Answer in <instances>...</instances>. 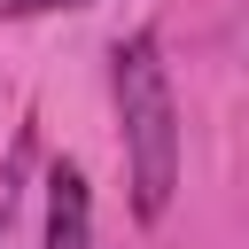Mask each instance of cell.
<instances>
[{
    "label": "cell",
    "instance_id": "6da1fadb",
    "mask_svg": "<svg viewBox=\"0 0 249 249\" xmlns=\"http://www.w3.org/2000/svg\"><path fill=\"white\" fill-rule=\"evenodd\" d=\"M109 86H117V132H124V163H132V210L156 226L179 195V109H171V78H163V47L156 31L117 39L109 54Z\"/></svg>",
    "mask_w": 249,
    "mask_h": 249
},
{
    "label": "cell",
    "instance_id": "7a4b0ae2",
    "mask_svg": "<svg viewBox=\"0 0 249 249\" xmlns=\"http://www.w3.org/2000/svg\"><path fill=\"white\" fill-rule=\"evenodd\" d=\"M47 249H93V195L78 163L47 171Z\"/></svg>",
    "mask_w": 249,
    "mask_h": 249
},
{
    "label": "cell",
    "instance_id": "3957f363",
    "mask_svg": "<svg viewBox=\"0 0 249 249\" xmlns=\"http://www.w3.org/2000/svg\"><path fill=\"white\" fill-rule=\"evenodd\" d=\"M23 163H31V140H16V156L0 163V233H8V218H16V187H23Z\"/></svg>",
    "mask_w": 249,
    "mask_h": 249
},
{
    "label": "cell",
    "instance_id": "277c9868",
    "mask_svg": "<svg viewBox=\"0 0 249 249\" xmlns=\"http://www.w3.org/2000/svg\"><path fill=\"white\" fill-rule=\"evenodd\" d=\"M70 8H93V0H8V16H70Z\"/></svg>",
    "mask_w": 249,
    "mask_h": 249
},
{
    "label": "cell",
    "instance_id": "5b68a950",
    "mask_svg": "<svg viewBox=\"0 0 249 249\" xmlns=\"http://www.w3.org/2000/svg\"><path fill=\"white\" fill-rule=\"evenodd\" d=\"M0 8H8V0H0Z\"/></svg>",
    "mask_w": 249,
    "mask_h": 249
}]
</instances>
